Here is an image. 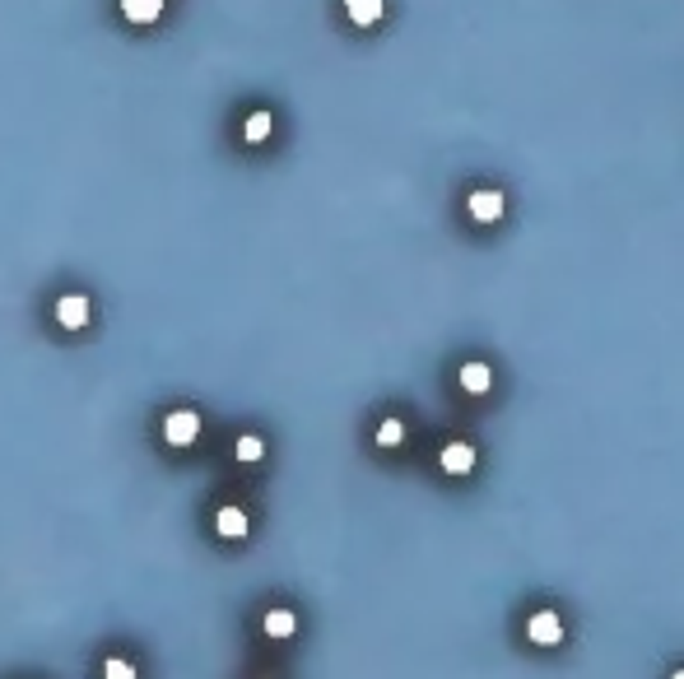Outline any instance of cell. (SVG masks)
<instances>
[{
	"instance_id": "6da1fadb",
	"label": "cell",
	"mask_w": 684,
	"mask_h": 679,
	"mask_svg": "<svg viewBox=\"0 0 684 679\" xmlns=\"http://www.w3.org/2000/svg\"><path fill=\"white\" fill-rule=\"evenodd\" d=\"M163 438H168L173 447H191L200 438V415L196 409H173V415L163 419Z\"/></svg>"
},
{
	"instance_id": "2e32d148",
	"label": "cell",
	"mask_w": 684,
	"mask_h": 679,
	"mask_svg": "<svg viewBox=\"0 0 684 679\" xmlns=\"http://www.w3.org/2000/svg\"><path fill=\"white\" fill-rule=\"evenodd\" d=\"M261 679H275V675H261Z\"/></svg>"
},
{
	"instance_id": "52a82bcc",
	"label": "cell",
	"mask_w": 684,
	"mask_h": 679,
	"mask_svg": "<svg viewBox=\"0 0 684 679\" xmlns=\"http://www.w3.org/2000/svg\"><path fill=\"white\" fill-rule=\"evenodd\" d=\"M215 530L224 535V540H242L247 535V512L242 507H219L215 512Z\"/></svg>"
},
{
	"instance_id": "8992f818",
	"label": "cell",
	"mask_w": 684,
	"mask_h": 679,
	"mask_svg": "<svg viewBox=\"0 0 684 679\" xmlns=\"http://www.w3.org/2000/svg\"><path fill=\"white\" fill-rule=\"evenodd\" d=\"M261 628H265V637H275V643H289V637L298 633V614L294 610H265Z\"/></svg>"
},
{
	"instance_id": "9c48e42d",
	"label": "cell",
	"mask_w": 684,
	"mask_h": 679,
	"mask_svg": "<svg viewBox=\"0 0 684 679\" xmlns=\"http://www.w3.org/2000/svg\"><path fill=\"white\" fill-rule=\"evenodd\" d=\"M345 14L354 19L359 28H368V24H378V19H382V0H345Z\"/></svg>"
},
{
	"instance_id": "5bb4252c",
	"label": "cell",
	"mask_w": 684,
	"mask_h": 679,
	"mask_svg": "<svg viewBox=\"0 0 684 679\" xmlns=\"http://www.w3.org/2000/svg\"><path fill=\"white\" fill-rule=\"evenodd\" d=\"M401 442H405V424H401V419H382L378 447H401Z\"/></svg>"
},
{
	"instance_id": "4fadbf2b",
	"label": "cell",
	"mask_w": 684,
	"mask_h": 679,
	"mask_svg": "<svg viewBox=\"0 0 684 679\" xmlns=\"http://www.w3.org/2000/svg\"><path fill=\"white\" fill-rule=\"evenodd\" d=\"M102 679H140V670L126 656H108V661H102Z\"/></svg>"
},
{
	"instance_id": "9a60e30c",
	"label": "cell",
	"mask_w": 684,
	"mask_h": 679,
	"mask_svg": "<svg viewBox=\"0 0 684 679\" xmlns=\"http://www.w3.org/2000/svg\"><path fill=\"white\" fill-rule=\"evenodd\" d=\"M671 679H684V670H675V675H671Z\"/></svg>"
},
{
	"instance_id": "3957f363",
	"label": "cell",
	"mask_w": 684,
	"mask_h": 679,
	"mask_svg": "<svg viewBox=\"0 0 684 679\" xmlns=\"http://www.w3.org/2000/svg\"><path fill=\"white\" fill-rule=\"evenodd\" d=\"M466 214H470L475 223H499V219H503V196H499V191H470Z\"/></svg>"
},
{
	"instance_id": "277c9868",
	"label": "cell",
	"mask_w": 684,
	"mask_h": 679,
	"mask_svg": "<svg viewBox=\"0 0 684 679\" xmlns=\"http://www.w3.org/2000/svg\"><path fill=\"white\" fill-rule=\"evenodd\" d=\"M56 321L66 326V331H79V326L89 321V298L85 294H66L56 303Z\"/></svg>"
},
{
	"instance_id": "30bf717a",
	"label": "cell",
	"mask_w": 684,
	"mask_h": 679,
	"mask_svg": "<svg viewBox=\"0 0 684 679\" xmlns=\"http://www.w3.org/2000/svg\"><path fill=\"white\" fill-rule=\"evenodd\" d=\"M489 382H493V373L484 363H466L461 368V386L470 391V396H480V391H489Z\"/></svg>"
},
{
	"instance_id": "8fae6325",
	"label": "cell",
	"mask_w": 684,
	"mask_h": 679,
	"mask_svg": "<svg viewBox=\"0 0 684 679\" xmlns=\"http://www.w3.org/2000/svg\"><path fill=\"white\" fill-rule=\"evenodd\" d=\"M271 126H275V121H271V112H252V117H247V126H242V135L252 140V145H261V140L271 135Z\"/></svg>"
},
{
	"instance_id": "ba28073f",
	"label": "cell",
	"mask_w": 684,
	"mask_h": 679,
	"mask_svg": "<svg viewBox=\"0 0 684 679\" xmlns=\"http://www.w3.org/2000/svg\"><path fill=\"white\" fill-rule=\"evenodd\" d=\"M121 14H126L131 24H154L163 14V0H121Z\"/></svg>"
},
{
	"instance_id": "5b68a950",
	"label": "cell",
	"mask_w": 684,
	"mask_h": 679,
	"mask_svg": "<svg viewBox=\"0 0 684 679\" xmlns=\"http://www.w3.org/2000/svg\"><path fill=\"white\" fill-rule=\"evenodd\" d=\"M438 461H443L447 475H470V470H475V447L470 442H447Z\"/></svg>"
},
{
	"instance_id": "7c38bea8",
	"label": "cell",
	"mask_w": 684,
	"mask_h": 679,
	"mask_svg": "<svg viewBox=\"0 0 684 679\" xmlns=\"http://www.w3.org/2000/svg\"><path fill=\"white\" fill-rule=\"evenodd\" d=\"M233 451H238V461H242V465H252V461H261V457H265V442H261L256 433H242Z\"/></svg>"
},
{
	"instance_id": "7a4b0ae2",
	"label": "cell",
	"mask_w": 684,
	"mask_h": 679,
	"mask_svg": "<svg viewBox=\"0 0 684 679\" xmlns=\"http://www.w3.org/2000/svg\"><path fill=\"white\" fill-rule=\"evenodd\" d=\"M526 637L535 647H554V643H564V619H558L554 610H535L531 619H526Z\"/></svg>"
}]
</instances>
